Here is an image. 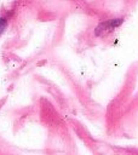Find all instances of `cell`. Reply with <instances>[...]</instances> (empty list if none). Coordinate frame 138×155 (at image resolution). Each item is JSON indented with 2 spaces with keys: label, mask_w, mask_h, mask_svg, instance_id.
Listing matches in <instances>:
<instances>
[{
  "label": "cell",
  "mask_w": 138,
  "mask_h": 155,
  "mask_svg": "<svg viewBox=\"0 0 138 155\" xmlns=\"http://www.w3.org/2000/svg\"><path fill=\"white\" fill-rule=\"evenodd\" d=\"M122 22H123L122 18H114V19L103 22V23H100V24L96 28V35H103V33H107V31L113 30L114 28L119 27Z\"/></svg>",
  "instance_id": "1"
},
{
  "label": "cell",
  "mask_w": 138,
  "mask_h": 155,
  "mask_svg": "<svg viewBox=\"0 0 138 155\" xmlns=\"http://www.w3.org/2000/svg\"><path fill=\"white\" fill-rule=\"evenodd\" d=\"M5 25H6V19L5 18H0V34L5 29Z\"/></svg>",
  "instance_id": "2"
}]
</instances>
